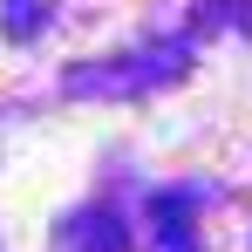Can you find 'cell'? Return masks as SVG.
Returning <instances> with one entry per match:
<instances>
[{
  "mask_svg": "<svg viewBox=\"0 0 252 252\" xmlns=\"http://www.w3.org/2000/svg\"><path fill=\"white\" fill-rule=\"evenodd\" d=\"M150 252H198V239H191V198H157L150 205Z\"/></svg>",
  "mask_w": 252,
  "mask_h": 252,
  "instance_id": "6da1fadb",
  "label": "cell"
},
{
  "mask_svg": "<svg viewBox=\"0 0 252 252\" xmlns=\"http://www.w3.org/2000/svg\"><path fill=\"white\" fill-rule=\"evenodd\" d=\"M68 252H123V225L109 211H82L68 225Z\"/></svg>",
  "mask_w": 252,
  "mask_h": 252,
  "instance_id": "7a4b0ae2",
  "label": "cell"
},
{
  "mask_svg": "<svg viewBox=\"0 0 252 252\" xmlns=\"http://www.w3.org/2000/svg\"><path fill=\"white\" fill-rule=\"evenodd\" d=\"M7 34H34V0H7Z\"/></svg>",
  "mask_w": 252,
  "mask_h": 252,
  "instance_id": "3957f363",
  "label": "cell"
}]
</instances>
